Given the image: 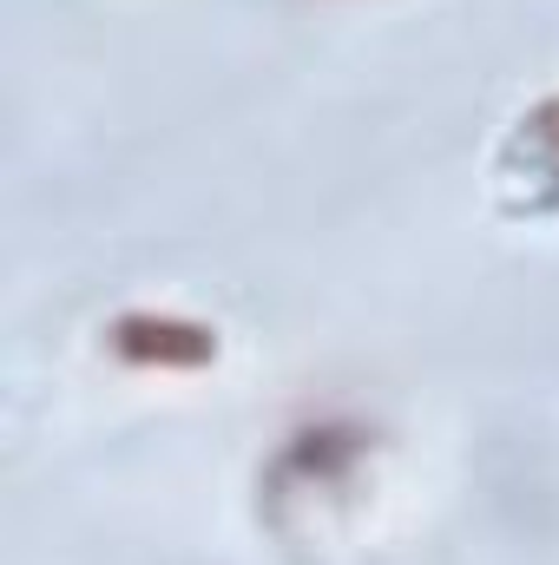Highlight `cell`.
I'll use <instances>...</instances> for the list:
<instances>
[{
	"instance_id": "obj_2",
	"label": "cell",
	"mask_w": 559,
	"mask_h": 565,
	"mask_svg": "<svg viewBox=\"0 0 559 565\" xmlns=\"http://www.w3.org/2000/svg\"><path fill=\"white\" fill-rule=\"evenodd\" d=\"M527 145H534V158H540V171L559 184V99L553 106H540L534 113V126H527Z\"/></svg>"
},
{
	"instance_id": "obj_1",
	"label": "cell",
	"mask_w": 559,
	"mask_h": 565,
	"mask_svg": "<svg viewBox=\"0 0 559 565\" xmlns=\"http://www.w3.org/2000/svg\"><path fill=\"white\" fill-rule=\"evenodd\" d=\"M113 342L133 362H204L211 355V335L204 329H191V322H151V316H126Z\"/></svg>"
}]
</instances>
